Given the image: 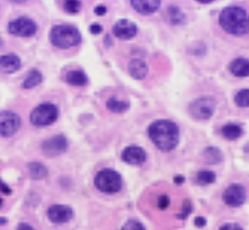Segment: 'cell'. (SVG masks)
I'll use <instances>...</instances> for the list:
<instances>
[{
    "instance_id": "obj_16",
    "label": "cell",
    "mask_w": 249,
    "mask_h": 230,
    "mask_svg": "<svg viewBox=\"0 0 249 230\" xmlns=\"http://www.w3.org/2000/svg\"><path fill=\"white\" fill-rule=\"evenodd\" d=\"M127 70L131 78L137 80H142L149 72L147 64L141 59L131 60L128 64Z\"/></svg>"
},
{
    "instance_id": "obj_10",
    "label": "cell",
    "mask_w": 249,
    "mask_h": 230,
    "mask_svg": "<svg viewBox=\"0 0 249 230\" xmlns=\"http://www.w3.org/2000/svg\"><path fill=\"white\" fill-rule=\"evenodd\" d=\"M225 203L231 208L243 205L247 199L246 188L239 183L231 184L222 195Z\"/></svg>"
},
{
    "instance_id": "obj_26",
    "label": "cell",
    "mask_w": 249,
    "mask_h": 230,
    "mask_svg": "<svg viewBox=\"0 0 249 230\" xmlns=\"http://www.w3.org/2000/svg\"><path fill=\"white\" fill-rule=\"evenodd\" d=\"M234 102L239 108H249V88L238 91L234 97Z\"/></svg>"
},
{
    "instance_id": "obj_11",
    "label": "cell",
    "mask_w": 249,
    "mask_h": 230,
    "mask_svg": "<svg viewBox=\"0 0 249 230\" xmlns=\"http://www.w3.org/2000/svg\"><path fill=\"white\" fill-rule=\"evenodd\" d=\"M112 32L114 35L120 40L128 41L137 35L138 27L135 22L130 19H121L113 25Z\"/></svg>"
},
{
    "instance_id": "obj_5",
    "label": "cell",
    "mask_w": 249,
    "mask_h": 230,
    "mask_svg": "<svg viewBox=\"0 0 249 230\" xmlns=\"http://www.w3.org/2000/svg\"><path fill=\"white\" fill-rule=\"evenodd\" d=\"M58 115L59 110L55 104L41 103L32 110L30 115V121L36 127H46L55 123Z\"/></svg>"
},
{
    "instance_id": "obj_34",
    "label": "cell",
    "mask_w": 249,
    "mask_h": 230,
    "mask_svg": "<svg viewBox=\"0 0 249 230\" xmlns=\"http://www.w3.org/2000/svg\"><path fill=\"white\" fill-rule=\"evenodd\" d=\"M0 193H3L4 194H10L11 193L10 187L6 183H4L1 179H0Z\"/></svg>"
},
{
    "instance_id": "obj_35",
    "label": "cell",
    "mask_w": 249,
    "mask_h": 230,
    "mask_svg": "<svg viewBox=\"0 0 249 230\" xmlns=\"http://www.w3.org/2000/svg\"><path fill=\"white\" fill-rule=\"evenodd\" d=\"M195 224H196V226H197V227L202 228L206 225V220L203 217H197L195 219Z\"/></svg>"
},
{
    "instance_id": "obj_28",
    "label": "cell",
    "mask_w": 249,
    "mask_h": 230,
    "mask_svg": "<svg viewBox=\"0 0 249 230\" xmlns=\"http://www.w3.org/2000/svg\"><path fill=\"white\" fill-rule=\"evenodd\" d=\"M122 230H146L143 225L138 221L130 220L124 224Z\"/></svg>"
},
{
    "instance_id": "obj_7",
    "label": "cell",
    "mask_w": 249,
    "mask_h": 230,
    "mask_svg": "<svg viewBox=\"0 0 249 230\" xmlns=\"http://www.w3.org/2000/svg\"><path fill=\"white\" fill-rule=\"evenodd\" d=\"M38 26L33 19L21 16L10 21L8 32L10 34L19 37H31L37 32Z\"/></svg>"
},
{
    "instance_id": "obj_21",
    "label": "cell",
    "mask_w": 249,
    "mask_h": 230,
    "mask_svg": "<svg viewBox=\"0 0 249 230\" xmlns=\"http://www.w3.org/2000/svg\"><path fill=\"white\" fill-rule=\"evenodd\" d=\"M43 81V76L37 69H32L26 76L25 80L23 82L22 87L25 89H31L34 88Z\"/></svg>"
},
{
    "instance_id": "obj_27",
    "label": "cell",
    "mask_w": 249,
    "mask_h": 230,
    "mask_svg": "<svg viewBox=\"0 0 249 230\" xmlns=\"http://www.w3.org/2000/svg\"><path fill=\"white\" fill-rule=\"evenodd\" d=\"M82 2L77 0L65 1L63 3V9L69 15H77L81 10Z\"/></svg>"
},
{
    "instance_id": "obj_9",
    "label": "cell",
    "mask_w": 249,
    "mask_h": 230,
    "mask_svg": "<svg viewBox=\"0 0 249 230\" xmlns=\"http://www.w3.org/2000/svg\"><path fill=\"white\" fill-rule=\"evenodd\" d=\"M69 148V142L64 135L56 134L43 141L41 149L48 157H56L65 152Z\"/></svg>"
},
{
    "instance_id": "obj_17",
    "label": "cell",
    "mask_w": 249,
    "mask_h": 230,
    "mask_svg": "<svg viewBox=\"0 0 249 230\" xmlns=\"http://www.w3.org/2000/svg\"><path fill=\"white\" fill-rule=\"evenodd\" d=\"M231 73L237 78L249 77V59L238 57L234 59L229 65Z\"/></svg>"
},
{
    "instance_id": "obj_18",
    "label": "cell",
    "mask_w": 249,
    "mask_h": 230,
    "mask_svg": "<svg viewBox=\"0 0 249 230\" xmlns=\"http://www.w3.org/2000/svg\"><path fill=\"white\" fill-rule=\"evenodd\" d=\"M65 81L72 86L83 87L87 85L89 78L87 74L82 70H72L66 74Z\"/></svg>"
},
{
    "instance_id": "obj_24",
    "label": "cell",
    "mask_w": 249,
    "mask_h": 230,
    "mask_svg": "<svg viewBox=\"0 0 249 230\" xmlns=\"http://www.w3.org/2000/svg\"><path fill=\"white\" fill-rule=\"evenodd\" d=\"M168 17L169 21L173 25H180L185 21V15L181 11L179 8L176 6H170L168 9Z\"/></svg>"
},
{
    "instance_id": "obj_31",
    "label": "cell",
    "mask_w": 249,
    "mask_h": 230,
    "mask_svg": "<svg viewBox=\"0 0 249 230\" xmlns=\"http://www.w3.org/2000/svg\"><path fill=\"white\" fill-rule=\"evenodd\" d=\"M219 230H243V228L237 224H225Z\"/></svg>"
},
{
    "instance_id": "obj_1",
    "label": "cell",
    "mask_w": 249,
    "mask_h": 230,
    "mask_svg": "<svg viewBox=\"0 0 249 230\" xmlns=\"http://www.w3.org/2000/svg\"><path fill=\"white\" fill-rule=\"evenodd\" d=\"M148 135L158 149L168 152L175 149L179 143L180 131L175 122L158 119L150 125Z\"/></svg>"
},
{
    "instance_id": "obj_29",
    "label": "cell",
    "mask_w": 249,
    "mask_h": 230,
    "mask_svg": "<svg viewBox=\"0 0 249 230\" xmlns=\"http://www.w3.org/2000/svg\"><path fill=\"white\" fill-rule=\"evenodd\" d=\"M170 200L168 198V196L166 195H162L158 199V206L160 209H166L169 206Z\"/></svg>"
},
{
    "instance_id": "obj_39",
    "label": "cell",
    "mask_w": 249,
    "mask_h": 230,
    "mask_svg": "<svg viewBox=\"0 0 249 230\" xmlns=\"http://www.w3.org/2000/svg\"><path fill=\"white\" fill-rule=\"evenodd\" d=\"M3 205V199L0 198V207Z\"/></svg>"
},
{
    "instance_id": "obj_36",
    "label": "cell",
    "mask_w": 249,
    "mask_h": 230,
    "mask_svg": "<svg viewBox=\"0 0 249 230\" xmlns=\"http://www.w3.org/2000/svg\"><path fill=\"white\" fill-rule=\"evenodd\" d=\"M16 230H35L34 228L32 227L30 224L26 223H20L17 227Z\"/></svg>"
},
{
    "instance_id": "obj_3",
    "label": "cell",
    "mask_w": 249,
    "mask_h": 230,
    "mask_svg": "<svg viewBox=\"0 0 249 230\" xmlns=\"http://www.w3.org/2000/svg\"><path fill=\"white\" fill-rule=\"evenodd\" d=\"M50 41L59 49H69L81 43L82 34L76 26L62 24L53 26L50 32Z\"/></svg>"
},
{
    "instance_id": "obj_4",
    "label": "cell",
    "mask_w": 249,
    "mask_h": 230,
    "mask_svg": "<svg viewBox=\"0 0 249 230\" xmlns=\"http://www.w3.org/2000/svg\"><path fill=\"white\" fill-rule=\"evenodd\" d=\"M94 185L102 193L109 194L117 193L122 189V176L112 169H103L95 176Z\"/></svg>"
},
{
    "instance_id": "obj_30",
    "label": "cell",
    "mask_w": 249,
    "mask_h": 230,
    "mask_svg": "<svg viewBox=\"0 0 249 230\" xmlns=\"http://www.w3.org/2000/svg\"><path fill=\"white\" fill-rule=\"evenodd\" d=\"M103 32V26L99 24V23H93L92 25L89 26V32L93 35H98L100 34L101 32Z\"/></svg>"
},
{
    "instance_id": "obj_15",
    "label": "cell",
    "mask_w": 249,
    "mask_h": 230,
    "mask_svg": "<svg viewBox=\"0 0 249 230\" xmlns=\"http://www.w3.org/2000/svg\"><path fill=\"white\" fill-rule=\"evenodd\" d=\"M130 3L135 11L142 16L152 15L161 6V1L159 0H132Z\"/></svg>"
},
{
    "instance_id": "obj_37",
    "label": "cell",
    "mask_w": 249,
    "mask_h": 230,
    "mask_svg": "<svg viewBox=\"0 0 249 230\" xmlns=\"http://www.w3.org/2000/svg\"><path fill=\"white\" fill-rule=\"evenodd\" d=\"M184 181H185V178H184L183 176H176V177L174 178V181H175V183L177 184V185H181V184L184 183Z\"/></svg>"
},
{
    "instance_id": "obj_20",
    "label": "cell",
    "mask_w": 249,
    "mask_h": 230,
    "mask_svg": "<svg viewBox=\"0 0 249 230\" xmlns=\"http://www.w3.org/2000/svg\"><path fill=\"white\" fill-rule=\"evenodd\" d=\"M106 108L110 112L115 114H122L130 109L131 104L127 101L119 100L115 96L109 98L106 103Z\"/></svg>"
},
{
    "instance_id": "obj_12",
    "label": "cell",
    "mask_w": 249,
    "mask_h": 230,
    "mask_svg": "<svg viewBox=\"0 0 249 230\" xmlns=\"http://www.w3.org/2000/svg\"><path fill=\"white\" fill-rule=\"evenodd\" d=\"M47 215L54 224H64L72 218L73 212L69 206L56 204L51 206L48 209Z\"/></svg>"
},
{
    "instance_id": "obj_23",
    "label": "cell",
    "mask_w": 249,
    "mask_h": 230,
    "mask_svg": "<svg viewBox=\"0 0 249 230\" xmlns=\"http://www.w3.org/2000/svg\"><path fill=\"white\" fill-rule=\"evenodd\" d=\"M204 158L206 159V162L209 164L215 165L218 164L222 161L223 156L221 150L215 147H208L204 151Z\"/></svg>"
},
{
    "instance_id": "obj_25",
    "label": "cell",
    "mask_w": 249,
    "mask_h": 230,
    "mask_svg": "<svg viewBox=\"0 0 249 230\" xmlns=\"http://www.w3.org/2000/svg\"><path fill=\"white\" fill-rule=\"evenodd\" d=\"M215 180H216V176L213 171L202 170L197 173V182L201 186H206V185L214 183Z\"/></svg>"
},
{
    "instance_id": "obj_38",
    "label": "cell",
    "mask_w": 249,
    "mask_h": 230,
    "mask_svg": "<svg viewBox=\"0 0 249 230\" xmlns=\"http://www.w3.org/2000/svg\"><path fill=\"white\" fill-rule=\"evenodd\" d=\"M198 3H213V1H198Z\"/></svg>"
},
{
    "instance_id": "obj_6",
    "label": "cell",
    "mask_w": 249,
    "mask_h": 230,
    "mask_svg": "<svg viewBox=\"0 0 249 230\" xmlns=\"http://www.w3.org/2000/svg\"><path fill=\"white\" fill-rule=\"evenodd\" d=\"M216 109V101L209 96L199 97L189 106L190 115L196 119L206 120L212 118Z\"/></svg>"
},
{
    "instance_id": "obj_40",
    "label": "cell",
    "mask_w": 249,
    "mask_h": 230,
    "mask_svg": "<svg viewBox=\"0 0 249 230\" xmlns=\"http://www.w3.org/2000/svg\"><path fill=\"white\" fill-rule=\"evenodd\" d=\"M2 40H1V38H0V47H2Z\"/></svg>"
},
{
    "instance_id": "obj_8",
    "label": "cell",
    "mask_w": 249,
    "mask_h": 230,
    "mask_svg": "<svg viewBox=\"0 0 249 230\" xmlns=\"http://www.w3.org/2000/svg\"><path fill=\"white\" fill-rule=\"evenodd\" d=\"M21 118L16 113L4 110L0 112V136L10 137L17 133Z\"/></svg>"
},
{
    "instance_id": "obj_2",
    "label": "cell",
    "mask_w": 249,
    "mask_h": 230,
    "mask_svg": "<svg viewBox=\"0 0 249 230\" xmlns=\"http://www.w3.org/2000/svg\"><path fill=\"white\" fill-rule=\"evenodd\" d=\"M219 24L224 32L235 36L249 33V16L242 7L229 6L223 9L219 16Z\"/></svg>"
},
{
    "instance_id": "obj_14",
    "label": "cell",
    "mask_w": 249,
    "mask_h": 230,
    "mask_svg": "<svg viewBox=\"0 0 249 230\" xmlns=\"http://www.w3.org/2000/svg\"><path fill=\"white\" fill-rule=\"evenodd\" d=\"M21 67V60L15 53L0 56V71L6 74H13Z\"/></svg>"
},
{
    "instance_id": "obj_19",
    "label": "cell",
    "mask_w": 249,
    "mask_h": 230,
    "mask_svg": "<svg viewBox=\"0 0 249 230\" xmlns=\"http://www.w3.org/2000/svg\"><path fill=\"white\" fill-rule=\"evenodd\" d=\"M221 134L227 140H236L243 135V130L237 124L228 123L221 128Z\"/></svg>"
},
{
    "instance_id": "obj_32",
    "label": "cell",
    "mask_w": 249,
    "mask_h": 230,
    "mask_svg": "<svg viewBox=\"0 0 249 230\" xmlns=\"http://www.w3.org/2000/svg\"><path fill=\"white\" fill-rule=\"evenodd\" d=\"M93 13H94L97 16H106V13H107V8H106L105 5L100 4V5H98V6L94 8Z\"/></svg>"
},
{
    "instance_id": "obj_33",
    "label": "cell",
    "mask_w": 249,
    "mask_h": 230,
    "mask_svg": "<svg viewBox=\"0 0 249 230\" xmlns=\"http://www.w3.org/2000/svg\"><path fill=\"white\" fill-rule=\"evenodd\" d=\"M191 212V205L189 202H184L183 211L181 212V214L179 215L180 218H185L188 215L190 214Z\"/></svg>"
},
{
    "instance_id": "obj_13",
    "label": "cell",
    "mask_w": 249,
    "mask_h": 230,
    "mask_svg": "<svg viewBox=\"0 0 249 230\" xmlns=\"http://www.w3.org/2000/svg\"><path fill=\"white\" fill-rule=\"evenodd\" d=\"M122 158L129 165H142L146 162V153L142 147L130 146L122 151Z\"/></svg>"
},
{
    "instance_id": "obj_22",
    "label": "cell",
    "mask_w": 249,
    "mask_h": 230,
    "mask_svg": "<svg viewBox=\"0 0 249 230\" xmlns=\"http://www.w3.org/2000/svg\"><path fill=\"white\" fill-rule=\"evenodd\" d=\"M29 174L34 180H41L47 177L48 170L42 163L31 162L28 165Z\"/></svg>"
}]
</instances>
